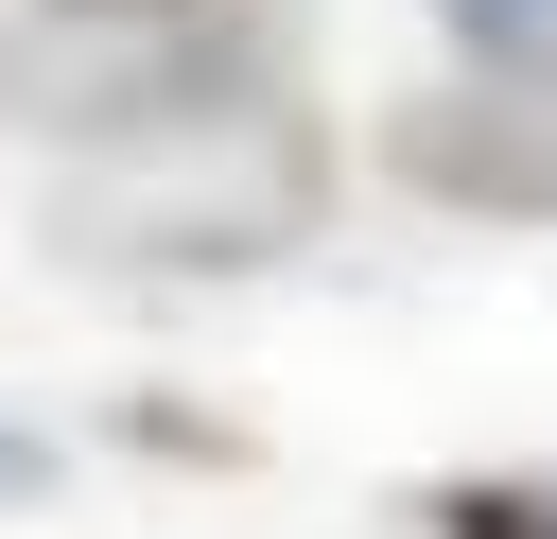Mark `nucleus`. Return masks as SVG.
I'll use <instances>...</instances> for the list:
<instances>
[{
  "instance_id": "obj_4",
  "label": "nucleus",
  "mask_w": 557,
  "mask_h": 539,
  "mask_svg": "<svg viewBox=\"0 0 557 539\" xmlns=\"http://www.w3.org/2000/svg\"><path fill=\"white\" fill-rule=\"evenodd\" d=\"M35 487H52V452H35L17 417H0V504H35Z\"/></svg>"
},
{
  "instance_id": "obj_3",
  "label": "nucleus",
  "mask_w": 557,
  "mask_h": 539,
  "mask_svg": "<svg viewBox=\"0 0 557 539\" xmlns=\"http://www.w3.org/2000/svg\"><path fill=\"white\" fill-rule=\"evenodd\" d=\"M453 35H470V52H540V35H557V0H453Z\"/></svg>"
},
{
  "instance_id": "obj_5",
  "label": "nucleus",
  "mask_w": 557,
  "mask_h": 539,
  "mask_svg": "<svg viewBox=\"0 0 557 539\" xmlns=\"http://www.w3.org/2000/svg\"><path fill=\"white\" fill-rule=\"evenodd\" d=\"M52 17H174V0H52Z\"/></svg>"
},
{
  "instance_id": "obj_1",
  "label": "nucleus",
  "mask_w": 557,
  "mask_h": 539,
  "mask_svg": "<svg viewBox=\"0 0 557 539\" xmlns=\"http://www.w3.org/2000/svg\"><path fill=\"white\" fill-rule=\"evenodd\" d=\"M383 174L418 209H487V226H557V35L540 52H470L453 87H418L383 122Z\"/></svg>"
},
{
  "instance_id": "obj_2",
  "label": "nucleus",
  "mask_w": 557,
  "mask_h": 539,
  "mask_svg": "<svg viewBox=\"0 0 557 539\" xmlns=\"http://www.w3.org/2000/svg\"><path fill=\"white\" fill-rule=\"evenodd\" d=\"M435 539H557V487H435Z\"/></svg>"
}]
</instances>
